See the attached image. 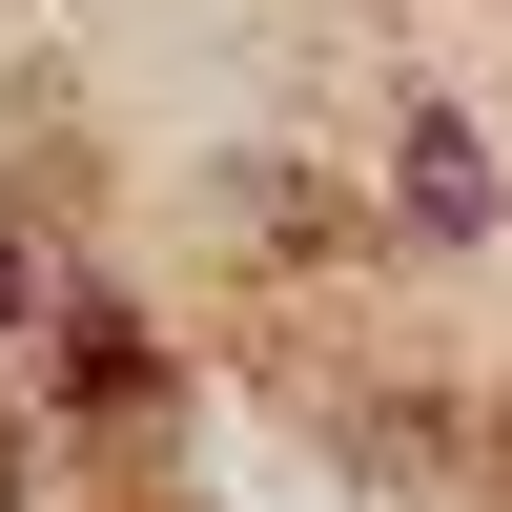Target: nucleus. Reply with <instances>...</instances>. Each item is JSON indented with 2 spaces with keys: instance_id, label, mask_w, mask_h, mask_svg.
<instances>
[{
  "instance_id": "nucleus-1",
  "label": "nucleus",
  "mask_w": 512,
  "mask_h": 512,
  "mask_svg": "<svg viewBox=\"0 0 512 512\" xmlns=\"http://www.w3.org/2000/svg\"><path fill=\"white\" fill-rule=\"evenodd\" d=\"M410 205H431V226H492V164H472V123H410Z\"/></svg>"
},
{
  "instance_id": "nucleus-2",
  "label": "nucleus",
  "mask_w": 512,
  "mask_h": 512,
  "mask_svg": "<svg viewBox=\"0 0 512 512\" xmlns=\"http://www.w3.org/2000/svg\"><path fill=\"white\" fill-rule=\"evenodd\" d=\"M21 308H41V267H21V246H0V328H21Z\"/></svg>"
}]
</instances>
